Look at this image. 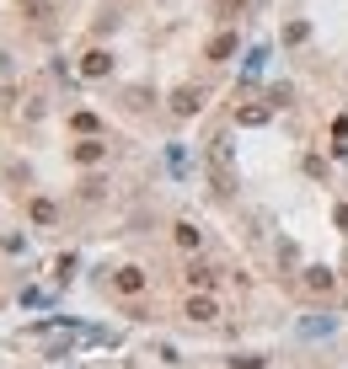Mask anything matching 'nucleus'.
<instances>
[{
	"label": "nucleus",
	"mask_w": 348,
	"mask_h": 369,
	"mask_svg": "<svg viewBox=\"0 0 348 369\" xmlns=\"http://www.w3.org/2000/svg\"><path fill=\"white\" fill-rule=\"evenodd\" d=\"M177 246L193 252V246H199V225H187V220H183V225H177Z\"/></svg>",
	"instance_id": "obj_7"
},
{
	"label": "nucleus",
	"mask_w": 348,
	"mask_h": 369,
	"mask_svg": "<svg viewBox=\"0 0 348 369\" xmlns=\"http://www.w3.org/2000/svg\"><path fill=\"white\" fill-rule=\"evenodd\" d=\"M113 284H118L123 294H140V289H145V273H140V267H118V278H113Z\"/></svg>",
	"instance_id": "obj_3"
},
{
	"label": "nucleus",
	"mask_w": 348,
	"mask_h": 369,
	"mask_svg": "<svg viewBox=\"0 0 348 369\" xmlns=\"http://www.w3.org/2000/svg\"><path fill=\"white\" fill-rule=\"evenodd\" d=\"M284 38H289V43H306V38H311V27H306V21H289Z\"/></svg>",
	"instance_id": "obj_10"
},
{
	"label": "nucleus",
	"mask_w": 348,
	"mask_h": 369,
	"mask_svg": "<svg viewBox=\"0 0 348 369\" xmlns=\"http://www.w3.org/2000/svg\"><path fill=\"white\" fill-rule=\"evenodd\" d=\"M199 102H204V91H199V86H177V91H172V113H177V118L199 113Z\"/></svg>",
	"instance_id": "obj_2"
},
{
	"label": "nucleus",
	"mask_w": 348,
	"mask_h": 369,
	"mask_svg": "<svg viewBox=\"0 0 348 369\" xmlns=\"http://www.w3.org/2000/svg\"><path fill=\"white\" fill-rule=\"evenodd\" d=\"M187 284H199V289H209V284H214V267H187Z\"/></svg>",
	"instance_id": "obj_8"
},
{
	"label": "nucleus",
	"mask_w": 348,
	"mask_h": 369,
	"mask_svg": "<svg viewBox=\"0 0 348 369\" xmlns=\"http://www.w3.org/2000/svg\"><path fill=\"white\" fill-rule=\"evenodd\" d=\"M107 70H113V54H107V48H86L81 54V75L86 81H102Z\"/></svg>",
	"instance_id": "obj_1"
},
{
	"label": "nucleus",
	"mask_w": 348,
	"mask_h": 369,
	"mask_svg": "<svg viewBox=\"0 0 348 369\" xmlns=\"http://www.w3.org/2000/svg\"><path fill=\"white\" fill-rule=\"evenodd\" d=\"M230 54H236V38L230 32H220V38L209 43V59H230Z\"/></svg>",
	"instance_id": "obj_4"
},
{
	"label": "nucleus",
	"mask_w": 348,
	"mask_h": 369,
	"mask_svg": "<svg viewBox=\"0 0 348 369\" xmlns=\"http://www.w3.org/2000/svg\"><path fill=\"white\" fill-rule=\"evenodd\" d=\"M75 161H81V166L102 161V144H97V140H81V144H75Z\"/></svg>",
	"instance_id": "obj_5"
},
{
	"label": "nucleus",
	"mask_w": 348,
	"mask_h": 369,
	"mask_svg": "<svg viewBox=\"0 0 348 369\" xmlns=\"http://www.w3.org/2000/svg\"><path fill=\"white\" fill-rule=\"evenodd\" d=\"M187 316L193 321H214V300H187Z\"/></svg>",
	"instance_id": "obj_6"
},
{
	"label": "nucleus",
	"mask_w": 348,
	"mask_h": 369,
	"mask_svg": "<svg viewBox=\"0 0 348 369\" xmlns=\"http://www.w3.org/2000/svg\"><path fill=\"white\" fill-rule=\"evenodd\" d=\"M33 220H38V225H54V204H48V198H38V204H33Z\"/></svg>",
	"instance_id": "obj_9"
}]
</instances>
